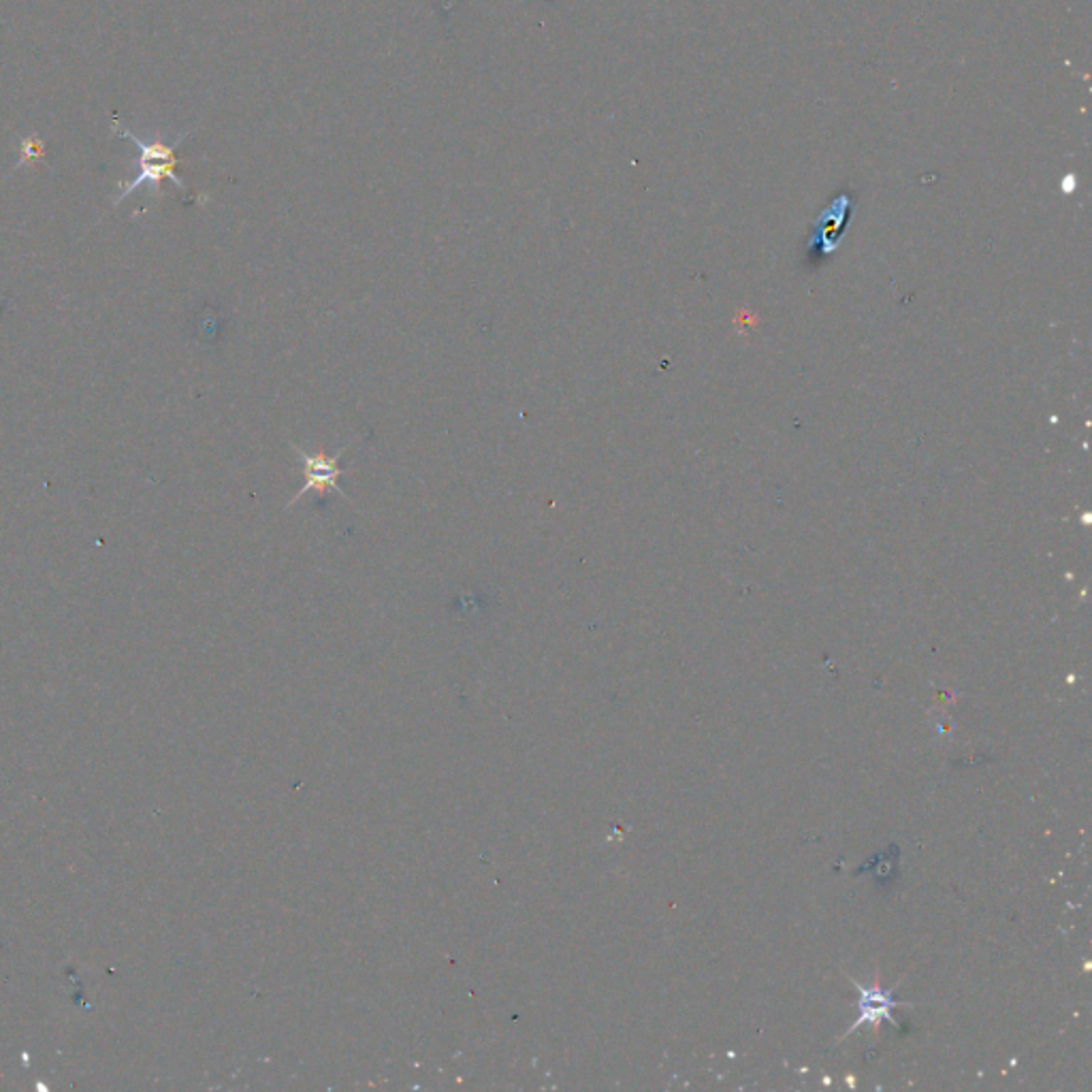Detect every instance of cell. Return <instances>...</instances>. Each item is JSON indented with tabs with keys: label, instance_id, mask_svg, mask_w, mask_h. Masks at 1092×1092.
<instances>
[{
	"label": "cell",
	"instance_id": "obj_1",
	"mask_svg": "<svg viewBox=\"0 0 1092 1092\" xmlns=\"http://www.w3.org/2000/svg\"><path fill=\"white\" fill-rule=\"evenodd\" d=\"M114 131L122 139L131 141L133 146L139 150V158H137L139 173L135 175L133 182H128L126 186H122L118 201L126 199L128 195H131V192H135L137 188L146 186V184L160 186V182H163V180H171L180 190H186L184 182L178 178V175H175V165H178V148L182 146L184 137L175 139V141H169V139H163V137H152L150 141H146V139H141V135L131 131V128H126L124 124H120V120H114Z\"/></svg>",
	"mask_w": 1092,
	"mask_h": 1092
},
{
	"label": "cell",
	"instance_id": "obj_2",
	"mask_svg": "<svg viewBox=\"0 0 1092 1092\" xmlns=\"http://www.w3.org/2000/svg\"><path fill=\"white\" fill-rule=\"evenodd\" d=\"M352 444H346L342 446L340 451H335V455H325V453H308L305 448L297 446V444H291L293 453L297 455V459L303 463V474H305V483L303 487L297 491V495L293 497L291 502H288V508L295 506L299 502V497H303L305 493L310 491H316V493H323V491H335L337 495H342L344 500H348L352 504V497L340 487V476L344 474V470L340 468V459L344 457V453L348 451Z\"/></svg>",
	"mask_w": 1092,
	"mask_h": 1092
},
{
	"label": "cell",
	"instance_id": "obj_3",
	"mask_svg": "<svg viewBox=\"0 0 1092 1092\" xmlns=\"http://www.w3.org/2000/svg\"><path fill=\"white\" fill-rule=\"evenodd\" d=\"M854 984L860 988V1016H858L856 1024L847 1031V1035L858 1031L860 1026H864L866 1022L873 1024L875 1029H877L881 1020H890L892 1024H896L892 1011L896 1007H901L903 1003L894 1001L890 990H881L879 984H875L871 988H862L858 982H854Z\"/></svg>",
	"mask_w": 1092,
	"mask_h": 1092
},
{
	"label": "cell",
	"instance_id": "obj_4",
	"mask_svg": "<svg viewBox=\"0 0 1092 1092\" xmlns=\"http://www.w3.org/2000/svg\"><path fill=\"white\" fill-rule=\"evenodd\" d=\"M45 156V143L39 137H26L20 141V165H32Z\"/></svg>",
	"mask_w": 1092,
	"mask_h": 1092
}]
</instances>
